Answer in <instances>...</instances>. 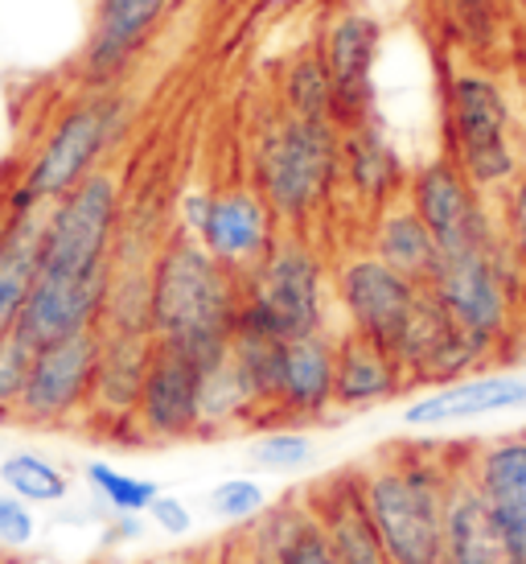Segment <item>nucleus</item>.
<instances>
[{"instance_id":"obj_1","label":"nucleus","mask_w":526,"mask_h":564,"mask_svg":"<svg viewBox=\"0 0 526 564\" xmlns=\"http://www.w3.org/2000/svg\"><path fill=\"white\" fill-rule=\"evenodd\" d=\"M120 210V177L111 170H95L87 182L42 210L37 276L13 329L33 350L99 329L116 272Z\"/></svg>"},{"instance_id":"obj_2","label":"nucleus","mask_w":526,"mask_h":564,"mask_svg":"<svg viewBox=\"0 0 526 564\" xmlns=\"http://www.w3.org/2000/svg\"><path fill=\"white\" fill-rule=\"evenodd\" d=\"M243 276L222 268L186 231H173L153 251V338L182 350L210 376L231 355Z\"/></svg>"},{"instance_id":"obj_3","label":"nucleus","mask_w":526,"mask_h":564,"mask_svg":"<svg viewBox=\"0 0 526 564\" xmlns=\"http://www.w3.org/2000/svg\"><path fill=\"white\" fill-rule=\"evenodd\" d=\"M452 454L457 449L391 445L379 462L358 470L362 502L387 564H440L449 486L461 470V457Z\"/></svg>"},{"instance_id":"obj_4","label":"nucleus","mask_w":526,"mask_h":564,"mask_svg":"<svg viewBox=\"0 0 526 564\" xmlns=\"http://www.w3.org/2000/svg\"><path fill=\"white\" fill-rule=\"evenodd\" d=\"M255 189L284 231L305 236L341 189V132L280 108L255 141Z\"/></svg>"},{"instance_id":"obj_5","label":"nucleus","mask_w":526,"mask_h":564,"mask_svg":"<svg viewBox=\"0 0 526 564\" xmlns=\"http://www.w3.org/2000/svg\"><path fill=\"white\" fill-rule=\"evenodd\" d=\"M128 128V99L116 87L111 91H87L75 99L70 108L50 124L46 141L37 144L21 182H17L13 198H9V215H33L58 203L63 194L87 182L95 170H103L116 141Z\"/></svg>"},{"instance_id":"obj_6","label":"nucleus","mask_w":526,"mask_h":564,"mask_svg":"<svg viewBox=\"0 0 526 564\" xmlns=\"http://www.w3.org/2000/svg\"><path fill=\"white\" fill-rule=\"evenodd\" d=\"M445 158L481 189L497 194L518 177L514 116L502 83L485 70H452L445 83Z\"/></svg>"},{"instance_id":"obj_7","label":"nucleus","mask_w":526,"mask_h":564,"mask_svg":"<svg viewBox=\"0 0 526 564\" xmlns=\"http://www.w3.org/2000/svg\"><path fill=\"white\" fill-rule=\"evenodd\" d=\"M428 289L473 343L497 355V346L506 343V334L514 326L526 281L514 264L506 239L497 236L481 248L440 256V268H436Z\"/></svg>"},{"instance_id":"obj_8","label":"nucleus","mask_w":526,"mask_h":564,"mask_svg":"<svg viewBox=\"0 0 526 564\" xmlns=\"http://www.w3.org/2000/svg\"><path fill=\"white\" fill-rule=\"evenodd\" d=\"M333 276L326 256L300 231H280L272 251L243 276V301H251L293 343L329 329Z\"/></svg>"},{"instance_id":"obj_9","label":"nucleus","mask_w":526,"mask_h":564,"mask_svg":"<svg viewBox=\"0 0 526 564\" xmlns=\"http://www.w3.org/2000/svg\"><path fill=\"white\" fill-rule=\"evenodd\" d=\"M99 329L70 334L33 350L25 392L17 400V429H66L91 416L99 379Z\"/></svg>"},{"instance_id":"obj_10","label":"nucleus","mask_w":526,"mask_h":564,"mask_svg":"<svg viewBox=\"0 0 526 564\" xmlns=\"http://www.w3.org/2000/svg\"><path fill=\"white\" fill-rule=\"evenodd\" d=\"M403 203L412 206L419 215V223L432 231L440 256L481 248V243L502 236V227H497L485 194L445 153L407 173Z\"/></svg>"},{"instance_id":"obj_11","label":"nucleus","mask_w":526,"mask_h":564,"mask_svg":"<svg viewBox=\"0 0 526 564\" xmlns=\"http://www.w3.org/2000/svg\"><path fill=\"white\" fill-rule=\"evenodd\" d=\"M424 284H412L371 251H354L333 268V301L346 329L395 355Z\"/></svg>"},{"instance_id":"obj_12","label":"nucleus","mask_w":526,"mask_h":564,"mask_svg":"<svg viewBox=\"0 0 526 564\" xmlns=\"http://www.w3.org/2000/svg\"><path fill=\"white\" fill-rule=\"evenodd\" d=\"M317 54L333 79V128L350 132V128L374 120L379 116L374 70H379V54H383L379 17H371L366 9H341L321 33Z\"/></svg>"},{"instance_id":"obj_13","label":"nucleus","mask_w":526,"mask_h":564,"mask_svg":"<svg viewBox=\"0 0 526 564\" xmlns=\"http://www.w3.org/2000/svg\"><path fill=\"white\" fill-rule=\"evenodd\" d=\"M169 9L173 0H95V17L75 58L78 87L83 91L120 87V79L156 37Z\"/></svg>"},{"instance_id":"obj_14","label":"nucleus","mask_w":526,"mask_h":564,"mask_svg":"<svg viewBox=\"0 0 526 564\" xmlns=\"http://www.w3.org/2000/svg\"><path fill=\"white\" fill-rule=\"evenodd\" d=\"M201 388H206V371L198 362L153 338V359L140 383L132 433L153 445L201 441Z\"/></svg>"},{"instance_id":"obj_15","label":"nucleus","mask_w":526,"mask_h":564,"mask_svg":"<svg viewBox=\"0 0 526 564\" xmlns=\"http://www.w3.org/2000/svg\"><path fill=\"white\" fill-rule=\"evenodd\" d=\"M395 359L403 362L412 388H445L464 376H478L494 355L452 322L449 310L432 297V289H419L412 322L395 346Z\"/></svg>"},{"instance_id":"obj_16","label":"nucleus","mask_w":526,"mask_h":564,"mask_svg":"<svg viewBox=\"0 0 526 564\" xmlns=\"http://www.w3.org/2000/svg\"><path fill=\"white\" fill-rule=\"evenodd\" d=\"M280 231L284 227L276 223L272 206L260 198V189L227 186L210 189V203H206V215H201L194 239L215 256L218 264L231 268L234 276H248L251 268L272 251Z\"/></svg>"},{"instance_id":"obj_17","label":"nucleus","mask_w":526,"mask_h":564,"mask_svg":"<svg viewBox=\"0 0 526 564\" xmlns=\"http://www.w3.org/2000/svg\"><path fill=\"white\" fill-rule=\"evenodd\" d=\"M526 408V376L518 371H478L464 376L445 388H428L403 408V424L416 433H436V429H452V424L490 421V416H506V412H523Z\"/></svg>"},{"instance_id":"obj_18","label":"nucleus","mask_w":526,"mask_h":564,"mask_svg":"<svg viewBox=\"0 0 526 564\" xmlns=\"http://www.w3.org/2000/svg\"><path fill=\"white\" fill-rule=\"evenodd\" d=\"M333 338L326 329L284 346L280 395L263 429H305L333 412Z\"/></svg>"},{"instance_id":"obj_19","label":"nucleus","mask_w":526,"mask_h":564,"mask_svg":"<svg viewBox=\"0 0 526 564\" xmlns=\"http://www.w3.org/2000/svg\"><path fill=\"white\" fill-rule=\"evenodd\" d=\"M464 474L526 556V429L464 445Z\"/></svg>"},{"instance_id":"obj_20","label":"nucleus","mask_w":526,"mask_h":564,"mask_svg":"<svg viewBox=\"0 0 526 564\" xmlns=\"http://www.w3.org/2000/svg\"><path fill=\"white\" fill-rule=\"evenodd\" d=\"M317 528L326 532V544L333 552V564H387L383 544L371 528L366 502H362V474L338 470L313 482L305 490Z\"/></svg>"},{"instance_id":"obj_21","label":"nucleus","mask_w":526,"mask_h":564,"mask_svg":"<svg viewBox=\"0 0 526 564\" xmlns=\"http://www.w3.org/2000/svg\"><path fill=\"white\" fill-rule=\"evenodd\" d=\"M407 173L412 170L403 165L399 149L391 144L379 116L341 132V189L371 219L379 210H387L391 203H399L403 189H407Z\"/></svg>"},{"instance_id":"obj_22","label":"nucleus","mask_w":526,"mask_h":564,"mask_svg":"<svg viewBox=\"0 0 526 564\" xmlns=\"http://www.w3.org/2000/svg\"><path fill=\"white\" fill-rule=\"evenodd\" d=\"M440 564H526V556L514 549V540L506 528L497 523L490 511V502L481 499V490L469 482L464 474V454L461 470L449 486V507H445V552Z\"/></svg>"},{"instance_id":"obj_23","label":"nucleus","mask_w":526,"mask_h":564,"mask_svg":"<svg viewBox=\"0 0 526 564\" xmlns=\"http://www.w3.org/2000/svg\"><path fill=\"white\" fill-rule=\"evenodd\" d=\"M412 392L403 362L383 346L341 329L333 338V408L338 412H371Z\"/></svg>"},{"instance_id":"obj_24","label":"nucleus","mask_w":526,"mask_h":564,"mask_svg":"<svg viewBox=\"0 0 526 564\" xmlns=\"http://www.w3.org/2000/svg\"><path fill=\"white\" fill-rule=\"evenodd\" d=\"M99 379H95L91 421L103 429H132L140 383L153 359V334H103L99 329Z\"/></svg>"},{"instance_id":"obj_25","label":"nucleus","mask_w":526,"mask_h":564,"mask_svg":"<svg viewBox=\"0 0 526 564\" xmlns=\"http://www.w3.org/2000/svg\"><path fill=\"white\" fill-rule=\"evenodd\" d=\"M248 549L263 564H333V552L326 544V532L317 528L305 495L284 499L280 507L267 502V511L255 519L248 535Z\"/></svg>"},{"instance_id":"obj_26","label":"nucleus","mask_w":526,"mask_h":564,"mask_svg":"<svg viewBox=\"0 0 526 564\" xmlns=\"http://www.w3.org/2000/svg\"><path fill=\"white\" fill-rule=\"evenodd\" d=\"M366 251L424 289L432 284L436 268H440V248H436L432 231L419 223V215L403 198L371 219V248Z\"/></svg>"},{"instance_id":"obj_27","label":"nucleus","mask_w":526,"mask_h":564,"mask_svg":"<svg viewBox=\"0 0 526 564\" xmlns=\"http://www.w3.org/2000/svg\"><path fill=\"white\" fill-rule=\"evenodd\" d=\"M37 231H42V210L9 215L0 231V338L13 334L17 317L30 301L37 276Z\"/></svg>"},{"instance_id":"obj_28","label":"nucleus","mask_w":526,"mask_h":564,"mask_svg":"<svg viewBox=\"0 0 526 564\" xmlns=\"http://www.w3.org/2000/svg\"><path fill=\"white\" fill-rule=\"evenodd\" d=\"M0 486L30 507H58L70 495V474L37 449H13L0 457Z\"/></svg>"},{"instance_id":"obj_29","label":"nucleus","mask_w":526,"mask_h":564,"mask_svg":"<svg viewBox=\"0 0 526 564\" xmlns=\"http://www.w3.org/2000/svg\"><path fill=\"white\" fill-rule=\"evenodd\" d=\"M280 108L300 120H329L333 124V79L317 46L300 50L293 63L280 70Z\"/></svg>"},{"instance_id":"obj_30","label":"nucleus","mask_w":526,"mask_h":564,"mask_svg":"<svg viewBox=\"0 0 526 564\" xmlns=\"http://www.w3.org/2000/svg\"><path fill=\"white\" fill-rule=\"evenodd\" d=\"M83 482L91 486V495L108 516H149V502L161 495V486L153 478H136L128 470H116L111 462H87L83 466Z\"/></svg>"},{"instance_id":"obj_31","label":"nucleus","mask_w":526,"mask_h":564,"mask_svg":"<svg viewBox=\"0 0 526 564\" xmlns=\"http://www.w3.org/2000/svg\"><path fill=\"white\" fill-rule=\"evenodd\" d=\"M206 516L218 523H255L267 511V490L255 478L239 474V478H222L218 486L206 490Z\"/></svg>"},{"instance_id":"obj_32","label":"nucleus","mask_w":526,"mask_h":564,"mask_svg":"<svg viewBox=\"0 0 526 564\" xmlns=\"http://www.w3.org/2000/svg\"><path fill=\"white\" fill-rule=\"evenodd\" d=\"M313 454H317V445L305 429H263L260 437L251 441V462L272 474L305 470Z\"/></svg>"},{"instance_id":"obj_33","label":"nucleus","mask_w":526,"mask_h":564,"mask_svg":"<svg viewBox=\"0 0 526 564\" xmlns=\"http://www.w3.org/2000/svg\"><path fill=\"white\" fill-rule=\"evenodd\" d=\"M33 346L17 334L0 338V424H13L17 400L25 392V379H30Z\"/></svg>"},{"instance_id":"obj_34","label":"nucleus","mask_w":526,"mask_h":564,"mask_svg":"<svg viewBox=\"0 0 526 564\" xmlns=\"http://www.w3.org/2000/svg\"><path fill=\"white\" fill-rule=\"evenodd\" d=\"M497 227H502V239H506L514 264H518L526 281V170H518V177L502 189V219H497Z\"/></svg>"},{"instance_id":"obj_35","label":"nucleus","mask_w":526,"mask_h":564,"mask_svg":"<svg viewBox=\"0 0 526 564\" xmlns=\"http://www.w3.org/2000/svg\"><path fill=\"white\" fill-rule=\"evenodd\" d=\"M445 4L469 46H485L497 33V0H445Z\"/></svg>"},{"instance_id":"obj_36","label":"nucleus","mask_w":526,"mask_h":564,"mask_svg":"<svg viewBox=\"0 0 526 564\" xmlns=\"http://www.w3.org/2000/svg\"><path fill=\"white\" fill-rule=\"evenodd\" d=\"M33 540H37V516H33V507L0 486V544L9 552H21L30 549Z\"/></svg>"},{"instance_id":"obj_37","label":"nucleus","mask_w":526,"mask_h":564,"mask_svg":"<svg viewBox=\"0 0 526 564\" xmlns=\"http://www.w3.org/2000/svg\"><path fill=\"white\" fill-rule=\"evenodd\" d=\"M149 523H153L161 535H189L194 532V511H189V502L182 495H169V490H161L153 502H149Z\"/></svg>"},{"instance_id":"obj_38","label":"nucleus","mask_w":526,"mask_h":564,"mask_svg":"<svg viewBox=\"0 0 526 564\" xmlns=\"http://www.w3.org/2000/svg\"><path fill=\"white\" fill-rule=\"evenodd\" d=\"M215 564H263V561L248 549V540H227V544L218 549Z\"/></svg>"},{"instance_id":"obj_39","label":"nucleus","mask_w":526,"mask_h":564,"mask_svg":"<svg viewBox=\"0 0 526 564\" xmlns=\"http://www.w3.org/2000/svg\"><path fill=\"white\" fill-rule=\"evenodd\" d=\"M0 564H9V549L4 544H0Z\"/></svg>"},{"instance_id":"obj_40","label":"nucleus","mask_w":526,"mask_h":564,"mask_svg":"<svg viewBox=\"0 0 526 564\" xmlns=\"http://www.w3.org/2000/svg\"><path fill=\"white\" fill-rule=\"evenodd\" d=\"M523 9H526V0H523Z\"/></svg>"}]
</instances>
